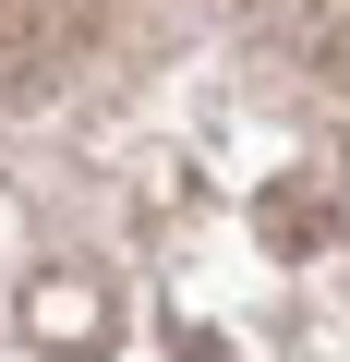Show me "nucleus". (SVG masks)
Listing matches in <instances>:
<instances>
[{"label":"nucleus","mask_w":350,"mask_h":362,"mask_svg":"<svg viewBox=\"0 0 350 362\" xmlns=\"http://www.w3.org/2000/svg\"><path fill=\"white\" fill-rule=\"evenodd\" d=\"M0 362H350V0H0Z\"/></svg>","instance_id":"1"}]
</instances>
